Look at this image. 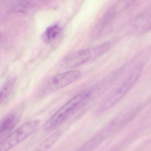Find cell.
Returning a JSON list of instances; mask_svg holds the SVG:
<instances>
[{"mask_svg":"<svg viewBox=\"0 0 151 151\" xmlns=\"http://www.w3.org/2000/svg\"><path fill=\"white\" fill-rule=\"evenodd\" d=\"M91 94L89 91H85L71 99L47 120L44 125L45 129H54L69 119L88 99Z\"/></svg>","mask_w":151,"mask_h":151,"instance_id":"6da1fadb","label":"cell"},{"mask_svg":"<svg viewBox=\"0 0 151 151\" xmlns=\"http://www.w3.org/2000/svg\"><path fill=\"white\" fill-rule=\"evenodd\" d=\"M143 67V64H140L132 69L124 81L109 93L103 100L99 108L100 111L111 108L126 96L140 77Z\"/></svg>","mask_w":151,"mask_h":151,"instance_id":"7a4b0ae2","label":"cell"},{"mask_svg":"<svg viewBox=\"0 0 151 151\" xmlns=\"http://www.w3.org/2000/svg\"><path fill=\"white\" fill-rule=\"evenodd\" d=\"M40 121L32 120L22 125L0 144V151H9L32 134L39 127Z\"/></svg>","mask_w":151,"mask_h":151,"instance_id":"3957f363","label":"cell"},{"mask_svg":"<svg viewBox=\"0 0 151 151\" xmlns=\"http://www.w3.org/2000/svg\"><path fill=\"white\" fill-rule=\"evenodd\" d=\"M81 76V72L77 70H72L54 75L46 81L42 88V93L47 95L57 91L74 82Z\"/></svg>","mask_w":151,"mask_h":151,"instance_id":"277c9868","label":"cell"},{"mask_svg":"<svg viewBox=\"0 0 151 151\" xmlns=\"http://www.w3.org/2000/svg\"><path fill=\"white\" fill-rule=\"evenodd\" d=\"M22 108L7 114L0 121V144L12 132L21 118Z\"/></svg>","mask_w":151,"mask_h":151,"instance_id":"5b68a950","label":"cell"},{"mask_svg":"<svg viewBox=\"0 0 151 151\" xmlns=\"http://www.w3.org/2000/svg\"><path fill=\"white\" fill-rule=\"evenodd\" d=\"M92 53L88 50H83L76 51L68 56L63 62L65 68H72L83 65L90 60Z\"/></svg>","mask_w":151,"mask_h":151,"instance_id":"8992f818","label":"cell"},{"mask_svg":"<svg viewBox=\"0 0 151 151\" xmlns=\"http://www.w3.org/2000/svg\"><path fill=\"white\" fill-rule=\"evenodd\" d=\"M134 28L137 32L145 34L151 31V12L145 13L137 18L134 24Z\"/></svg>","mask_w":151,"mask_h":151,"instance_id":"52a82bcc","label":"cell"},{"mask_svg":"<svg viewBox=\"0 0 151 151\" xmlns=\"http://www.w3.org/2000/svg\"><path fill=\"white\" fill-rule=\"evenodd\" d=\"M106 134L100 133L95 136L89 141L82 145L76 151H93L97 148L103 142L105 137Z\"/></svg>","mask_w":151,"mask_h":151,"instance_id":"ba28073f","label":"cell"},{"mask_svg":"<svg viewBox=\"0 0 151 151\" xmlns=\"http://www.w3.org/2000/svg\"><path fill=\"white\" fill-rule=\"evenodd\" d=\"M61 31L60 27L56 25L50 26L42 34V40L46 43H51L57 38Z\"/></svg>","mask_w":151,"mask_h":151,"instance_id":"9c48e42d","label":"cell"},{"mask_svg":"<svg viewBox=\"0 0 151 151\" xmlns=\"http://www.w3.org/2000/svg\"><path fill=\"white\" fill-rule=\"evenodd\" d=\"M16 81L15 78H11L3 84L0 89V104L10 95L14 88Z\"/></svg>","mask_w":151,"mask_h":151,"instance_id":"30bf717a","label":"cell"},{"mask_svg":"<svg viewBox=\"0 0 151 151\" xmlns=\"http://www.w3.org/2000/svg\"><path fill=\"white\" fill-rule=\"evenodd\" d=\"M32 4L27 0H16L12 4V10L16 13H24L31 9Z\"/></svg>","mask_w":151,"mask_h":151,"instance_id":"8fae6325","label":"cell"},{"mask_svg":"<svg viewBox=\"0 0 151 151\" xmlns=\"http://www.w3.org/2000/svg\"><path fill=\"white\" fill-rule=\"evenodd\" d=\"M1 35H0V40H1Z\"/></svg>","mask_w":151,"mask_h":151,"instance_id":"7c38bea8","label":"cell"}]
</instances>
